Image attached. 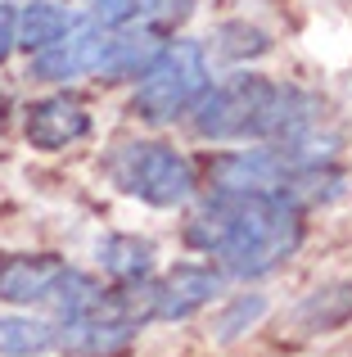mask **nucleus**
Here are the masks:
<instances>
[{"label":"nucleus","mask_w":352,"mask_h":357,"mask_svg":"<svg viewBox=\"0 0 352 357\" xmlns=\"http://www.w3.org/2000/svg\"><path fill=\"white\" fill-rule=\"evenodd\" d=\"M99 267L118 289H136L154 280V244L141 236H109L99 240Z\"/></svg>","instance_id":"nucleus-12"},{"label":"nucleus","mask_w":352,"mask_h":357,"mask_svg":"<svg viewBox=\"0 0 352 357\" xmlns=\"http://www.w3.org/2000/svg\"><path fill=\"white\" fill-rule=\"evenodd\" d=\"M312 163L294 145H253V149H226L208 163V181L221 195H244V190H285L294 167Z\"/></svg>","instance_id":"nucleus-6"},{"label":"nucleus","mask_w":352,"mask_h":357,"mask_svg":"<svg viewBox=\"0 0 352 357\" xmlns=\"http://www.w3.org/2000/svg\"><path fill=\"white\" fill-rule=\"evenodd\" d=\"M289 321L298 326L303 335L344 331L352 321V280H330V285H317L312 294H303L298 303H294Z\"/></svg>","instance_id":"nucleus-11"},{"label":"nucleus","mask_w":352,"mask_h":357,"mask_svg":"<svg viewBox=\"0 0 352 357\" xmlns=\"http://www.w3.org/2000/svg\"><path fill=\"white\" fill-rule=\"evenodd\" d=\"M208 86V50L199 41H168L163 54L145 68L131 96V114L150 127H168L176 118H190V109L203 100Z\"/></svg>","instance_id":"nucleus-3"},{"label":"nucleus","mask_w":352,"mask_h":357,"mask_svg":"<svg viewBox=\"0 0 352 357\" xmlns=\"http://www.w3.org/2000/svg\"><path fill=\"white\" fill-rule=\"evenodd\" d=\"M109 41H113V27L95 23V18L72 23L68 36H59L54 45H45V50L32 54V77L50 82V86H59V82H81V77H99V73H104Z\"/></svg>","instance_id":"nucleus-7"},{"label":"nucleus","mask_w":352,"mask_h":357,"mask_svg":"<svg viewBox=\"0 0 352 357\" xmlns=\"http://www.w3.org/2000/svg\"><path fill=\"white\" fill-rule=\"evenodd\" d=\"M262 317H266V298L262 294H235L217 317H212V340L230 344V340H239L244 331H253Z\"/></svg>","instance_id":"nucleus-15"},{"label":"nucleus","mask_w":352,"mask_h":357,"mask_svg":"<svg viewBox=\"0 0 352 357\" xmlns=\"http://www.w3.org/2000/svg\"><path fill=\"white\" fill-rule=\"evenodd\" d=\"M68 262L54 253H5L0 258V303L14 307H45L50 312L68 280Z\"/></svg>","instance_id":"nucleus-8"},{"label":"nucleus","mask_w":352,"mask_h":357,"mask_svg":"<svg viewBox=\"0 0 352 357\" xmlns=\"http://www.w3.org/2000/svg\"><path fill=\"white\" fill-rule=\"evenodd\" d=\"M109 176L150 208H181L194 199V163L163 140H131L109 158Z\"/></svg>","instance_id":"nucleus-4"},{"label":"nucleus","mask_w":352,"mask_h":357,"mask_svg":"<svg viewBox=\"0 0 352 357\" xmlns=\"http://www.w3.org/2000/svg\"><path fill=\"white\" fill-rule=\"evenodd\" d=\"M23 131H27V145L32 149L59 154V149H68V145L90 136V114L77 96H45V100L27 105Z\"/></svg>","instance_id":"nucleus-9"},{"label":"nucleus","mask_w":352,"mask_h":357,"mask_svg":"<svg viewBox=\"0 0 352 357\" xmlns=\"http://www.w3.org/2000/svg\"><path fill=\"white\" fill-rule=\"evenodd\" d=\"M72 32V14L63 5H50V0H32V5L18 9V45H23L27 54L45 50V45H54L59 36Z\"/></svg>","instance_id":"nucleus-14"},{"label":"nucleus","mask_w":352,"mask_h":357,"mask_svg":"<svg viewBox=\"0 0 352 357\" xmlns=\"http://www.w3.org/2000/svg\"><path fill=\"white\" fill-rule=\"evenodd\" d=\"M212 45H217V54H226V59H257V54L271 50V36L253 23H221L217 32H212Z\"/></svg>","instance_id":"nucleus-16"},{"label":"nucleus","mask_w":352,"mask_h":357,"mask_svg":"<svg viewBox=\"0 0 352 357\" xmlns=\"http://www.w3.org/2000/svg\"><path fill=\"white\" fill-rule=\"evenodd\" d=\"M59 349V326L45 317H0V357H41Z\"/></svg>","instance_id":"nucleus-13"},{"label":"nucleus","mask_w":352,"mask_h":357,"mask_svg":"<svg viewBox=\"0 0 352 357\" xmlns=\"http://www.w3.org/2000/svg\"><path fill=\"white\" fill-rule=\"evenodd\" d=\"M163 0H95V9H90V18L104 27H131L141 23V18L159 14Z\"/></svg>","instance_id":"nucleus-17"},{"label":"nucleus","mask_w":352,"mask_h":357,"mask_svg":"<svg viewBox=\"0 0 352 357\" xmlns=\"http://www.w3.org/2000/svg\"><path fill=\"white\" fill-rule=\"evenodd\" d=\"M18 50V9L9 0H0V63Z\"/></svg>","instance_id":"nucleus-18"},{"label":"nucleus","mask_w":352,"mask_h":357,"mask_svg":"<svg viewBox=\"0 0 352 357\" xmlns=\"http://www.w3.org/2000/svg\"><path fill=\"white\" fill-rule=\"evenodd\" d=\"M303 236H307L303 208L275 190H212V199L185 227V244L208 253L221 267V276L235 280L271 276L303 249Z\"/></svg>","instance_id":"nucleus-1"},{"label":"nucleus","mask_w":352,"mask_h":357,"mask_svg":"<svg viewBox=\"0 0 352 357\" xmlns=\"http://www.w3.org/2000/svg\"><path fill=\"white\" fill-rule=\"evenodd\" d=\"M59 326V353L68 357H118L131 349L141 321L118 307V312H95V317H77V321H54Z\"/></svg>","instance_id":"nucleus-10"},{"label":"nucleus","mask_w":352,"mask_h":357,"mask_svg":"<svg viewBox=\"0 0 352 357\" xmlns=\"http://www.w3.org/2000/svg\"><path fill=\"white\" fill-rule=\"evenodd\" d=\"M190 127L212 145H294L321 131V105L307 91L262 73H235L203 91V100L190 109Z\"/></svg>","instance_id":"nucleus-2"},{"label":"nucleus","mask_w":352,"mask_h":357,"mask_svg":"<svg viewBox=\"0 0 352 357\" xmlns=\"http://www.w3.org/2000/svg\"><path fill=\"white\" fill-rule=\"evenodd\" d=\"M221 285H226L221 267H208V262H176L163 276L145 280V285H136V289H122V298H127V312L141 326L145 321H185V317H194L199 307H208L212 298L221 294Z\"/></svg>","instance_id":"nucleus-5"}]
</instances>
